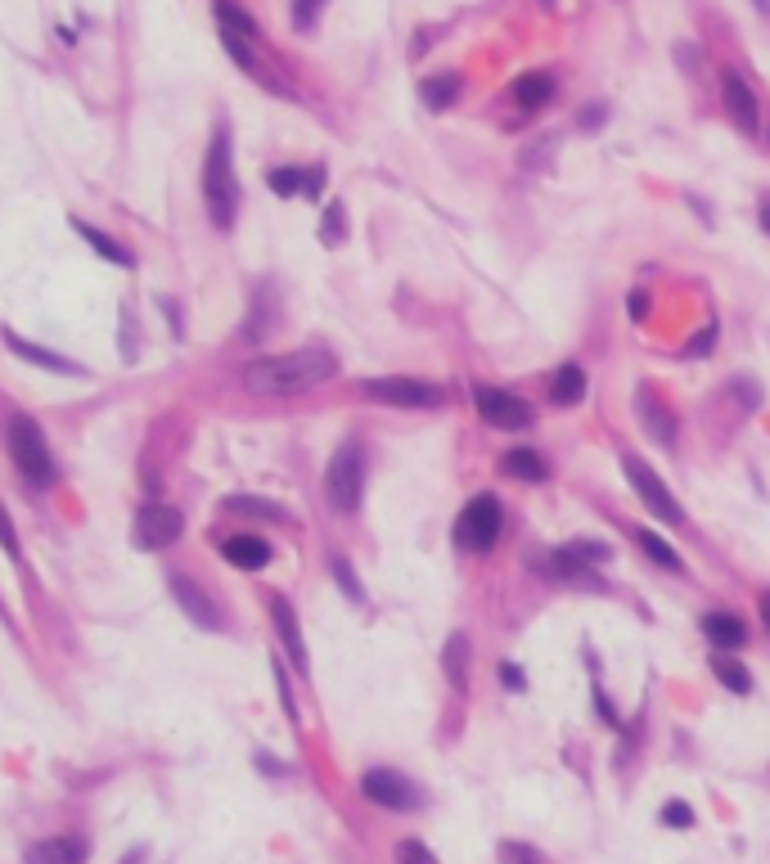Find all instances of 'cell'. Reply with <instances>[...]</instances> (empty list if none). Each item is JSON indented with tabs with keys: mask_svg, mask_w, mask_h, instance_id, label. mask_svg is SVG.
Here are the masks:
<instances>
[{
	"mask_svg": "<svg viewBox=\"0 0 770 864\" xmlns=\"http://www.w3.org/2000/svg\"><path fill=\"white\" fill-rule=\"evenodd\" d=\"M635 545H640L658 567H667V572H685V558H680L658 531H635Z\"/></svg>",
	"mask_w": 770,
	"mask_h": 864,
	"instance_id": "4316f807",
	"label": "cell"
},
{
	"mask_svg": "<svg viewBox=\"0 0 770 864\" xmlns=\"http://www.w3.org/2000/svg\"><path fill=\"white\" fill-rule=\"evenodd\" d=\"M338 374V356L325 347H298L284 351V356H262L244 369L248 392L257 396H298L311 392V387L329 383Z\"/></svg>",
	"mask_w": 770,
	"mask_h": 864,
	"instance_id": "6da1fadb",
	"label": "cell"
},
{
	"mask_svg": "<svg viewBox=\"0 0 770 864\" xmlns=\"http://www.w3.org/2000/svg\"><path fill=\"white\" fill-rule=\"evenodd\" d=\"M631 315L635 320H644V293H631Z\"/></svg>",
	"mask_w": 770,
	"mask_h": 864,
	"instance_id": "7bdbcfd3",
	"label": "cell"
},
{
	"mask_svg": "<svg viewBox=\"0 0 770 864\" xmlns=\"http://www.w3.org/2000/svg\"><path fill=\"white\" fill-rule=\"evenodd\" d=\"M761 225H766V234H770V203L761 207Z\"/></svg>",
	"mask_w": 770,
	"mask_h": 864,
	"instance_id": "ee69618b",
	"label": "cell"
},
{
	"mask_svg": "<svg viewBox=\"0 0 770 864\" xmlns=\"http://www.w3.org/2000/svg\"><path fill=\"white\" fill-rule=\"evenodd\" d=\"M509 95H514V104L523 108V113H541V108L554 99V81L545 77V72H523Z\"/></svg>",
	"mask_w": 770,
	"mask_h": 864,
	"instance_id": "ffe728a7",
	"label": "cell"
},
{
	"mask_svg": "<svg viewBox=\"0 0 770 864\" xmlns=\"http://www.w3.org/2000/svg\"><path fill=\"white\" fill-rule=\"evenodd\" d=\"M721 99H725V113H730V122L739 126L743 135H757V126H761V104H757V95H752V86H748V81H743L734 68L721 72Z\"/></svg>",
	"mask_w": 770,
	"mask_h": 864,
	"instance_id": "8fae6325",
	"label": "cell"
},
{
	"mask_svg": "<svg viewBox=\"0 0 770 864\" xmlns=\"http://www.w3.org/2000/svg\"><path fill=\"white\" fill-rule=\"evenodd\" d=\"M500 473L518 477V482H545V477H550V468H545V459L536 455V450L518 446V450H505V455H500Z\"/></svg>",
	"mask_w": 770,
	"mask_h": 864,
	"instance_id": "7402d4cb",
	"label": "cell"
},
{
	"mask_svg": "<svg viewBox=\"0 0 770 864\" xmlns=\"http://www.w3.org/2000/svg\"><path fill=\"white\" fill-rule=\"evenodd\" d=\"M550 576H559V581H572V585H599V572L586 563V558L577 554V549H554L550 554Z\"/></svg>",
	"mask_w": 770,
	"mask_h": 864,
	"instance_id": "603a6c76",
	"label": "cell"
},
{
	"mask_svg": "<svg viewBox=\"0 0 770 864\" xmlns=\"http://www.w3.org/2000/svg\"><path fill=\"white\" fill-rule=\"evenodd\" d=\"M392 855H397V864H437V855L428 851V846L419 842V837H401L397 851H392Z\"/></svg>",
	"mask_w": 770,
	"mask_h": 864,
	"instance_id": "4dcf8cb0",
	"label": "cell"
},
{
	"mask_svg": "<svg viewBox=\"0 0 770 864\" xmlns=\"http://www.w3.org/2000/svg\"><path fill=\"white\" fill-rule=\"evenodd\" d=\"M370 401L379 405H401V410H433V405L446 401V392L437 383H424V378H406V374H392V378H365L361 387Z\"/></svg>",
	"mask_w": 770,
	"mask_h": 864,
	"instance_id": "8992f818",
	"label": "cell"
},
{
	"mask_svg": "<svg viewBox=\"0 0 770 864\" xmlns=\"http://www.w3.org/2000/svg\"><path fill=\"white\" fill-rule=\"evenodd\" d=\"M230 509H235V513H262V518H275V522L284 518V513H280V509H271L266 500H230Z\"/></svg>",
	"mask_w": 770,
	"mask_h": 864,
	"instance_id": "d590c367",
	"label": "cell"
},
{
	"mask_svg": "<svg viewBox=\"0 0 770 864\" xmlns=\"http://www.w3.org/2000/svg\"><path fill=\"white\" fill-rule=\"evenodd\" d=\"M347 239V212H343V203H329L325 207V221H320V243H343Z\"/></svg>",
	"mask_w": 770,
	"mask_h": 864,
	"instance_id": "f1b7e54d",
	"label": "cell"
},
{
	"mask_svg": "<svg viewBox=\"0 0 770 864\" xmlns=\"http://www.w3.org/2000/svg\"><path fill=\"white\" fill-rule=\"evenodd\" d=\"M0 549L10 558H19V531H14V518H10V509L0 504Z\"/></svg>",
	"mask_w": 770,
	"mask_h": 864,
	"instance_id": "836d02e7",
	"label": "cell"
},
{
	"mask_svg": "<svg viewBox=\"0 0 770 864\" xmlns=\"http://www.w3.org/2000/svg\"><path fill=\"white\" fill-rule=\"evenodd\" d=\"M500 527H505V513H500L496 495H473L460 509V518H455V545L464 554H487L500 540Z\"/></svg>",
	"mask_w": 770,
	"mask_h": 864,
	"instance_id": "5b68a950",
	"label": "cell"
},
{
	"mask_svg": "<svg viewBox=\"0 0 770 864\" xmlns=\"http://www.w3.org/2000/svg\"><path fill=\"white\" fill-rule=\"evenodd\" d=\"M320 189H325V167H307V180H302V194H307V198H320Z\"/></svg>",
	"mask_w": 770,
	"mask_h": 864,
	"instance_id": "8d00e7d4",
	"label": "cell"
},
{
	"mask_svg": "<svg viewBox=\"0 0 770 864\" xmlns=\"http://www.w3.org/2000/svg\"><path fill=\"white\" fill-rule=\"evenodd\" d=\"M473 410L491 423V428H532L536 423V410L523 401V396L505 392V387H473Z\"/></svg>",
	"mask_w": 770,
	"mask_h": 864,
	"instance_id": "52a82bcc",
	"label": "cell"
},
{
	"mask_svg": "<svg viewBox=\"0 0 770 864\" xmlns=\"http://www.w3.org/2000/svg\"><path fill=\"white\" fill-rule=\"evenodd\" d=\"M635 414H640L644 432H649L653 441H662V446H671V441H676V414H671L667 405L649 392V387H640V392H635Z\"/></svg>",
	"mask_w": 770,
	"mask_h": 864,
	"instance_id": "e0dca14e",
	"label": "cell"
},
{
	"mask_svg": "<svg viewBox=\"0 0 770 864\" xmlns=\"http://www.w3.org/2000/svg\"><path fill=\"white\" fill-rule=\"evenodd\" d=\"M599 122H604V104H595V108H586V113H581V126H586V131H595Z\"/></svg>",
	"mask_w": 770,
	"mask_h": 864,
	"instance_id": "ab89813d",
	"label": "cell"
},
{
	"mask_svg": "<svg viewBox=\"0 0 770 864\" xmlns=\"http://www.w3.org/2000/svg\"><path fill=\"white\" fill-rule=\"evenodd\" d=\"M5 347L14 351V356H23L28 365H37V369H50V374H86L82 365H73L68 356H59V351H50V347H41V342H28V338H19L14 329H5Z\"/></svg>",
	"mask_w": 770,
	"mask_h": 864,
	"instance_id": "2e32d148",
	"label": "cell"
},
{
	"mask_svg": "<svg viewBox=\"0 0 770 864\" xmlns=\"http://www.w3.org/2000/svg\"><path fill=\"white\" fill-rule=\"evenodd\" d=\"M91 842L86 837H41L23 851V864H86Z\"/></svg>",
	"mask_w": 770,
	"mask_h": 864,
	"instance_id": "4fadbf2b",
	"label": "cell"
},
{
	"mask_svg": "<svg viewBox=\"0 0 770 864\" xmlns=\"http://www.w3.org/2000/svg\"><path fill=\"white\" fill-rule=\"evenodd\" d=\"M622 468H626V477H631V486H635V495L644 500V509L653 513V518H662L667 527H676L685 513H680V504H676V495L662 486V477L653 473L644 459H635V455H622Z\"/></svg>",
	"mask_w": 770,
	"mask_h": 864,
	"instance_id": "ba28073f",
	"label": "cell"
},
{
	"mask_svg": "<svg viewBox=\"0 0 770 864\" xmlns=\"http://www.w3.org/2000/svg\"><path fill=\"white\" fill-rule=\"evenodd\" d=\"M500 680H505V689H514V693H518V689H523V680H527V675L518 671L514 662H505V666H500Z\"/></svg>",
	"mask_w": 770,
	"mask_h": 864,
	"instance_id": "74e56055",
	"label": "cell"
},
{
	"mask_svg": "<svg viewBox=\"0 0 770 864\" xmlns=\"http://www.w3.org/2000/svg\"><path fill=\"white\" fill-rule=\"evenodd\" d=\"M500 864H545L532 842H500Z\"/></svg>",
	"mask_w": 770,
	"mask_h": 864,
	"instance_id": "f546056e",
	"label": "cell"
},
{
	"mask_svg": "<svg viewBox=\"0 0 770 864\" xmlns=\"http://www.w3.org/2000/svg\"><path fill=\"white\" fill-rule=\"evenodd\" d=\"M757 9H761V14H770V0H757Z\"/></svg>",
	"mask_w": 770,
	"mask_h": 864,
	"instance_id": "f6af8a7d",
	"label": "cell"
},
{
	"mask_svg": "<svg viewBox=\"0 0 770 864\" xmlns=\"http://www.w3.org/2000/svg\"><path fill=\"white\" fill-rule=\"evenodd\" d=\"M271 621H275V635H280L289 662L307 675V639H302V626H298V612H293V603L280 599V594H271Z\"/></svg>",
	"mask_w": 770,
	"mask_h": 864,
	"instance_id": "5bb4252c",
	"label": "cell"
},
{
	"mask_svg": "<svg viewBox=\"0 0 770 864\" xmlns=\"http://www.w3.org/2000/svg\"><path fill=\"white\" fill-rule=\"evenodd\" d=\"M365 495V450L361 441H343L329 455L325 468V500L334 504V513H356Z\"/></svg>",
	"mask_w": 770,
	"mask_h": 864,
	"instance_id": "277c9868",
	"label": "cell"
},
{
	"mask_svg": "<svg viewBox=\"0 0 770 864\" xmlns=\"http://www.w3.org/2000/svg\"><path fill=\"white\" fill-rule=\"evenodd\" d=\"M595 702H599V711H604V720H608V725H613V729L622 725V716H617V711H613V702H608V698H604V693H599V689H595Z\"/></svg>",
	"mask_w": 770,
	"mask_h": 864,
	"instance_id": "f35d334b",
	"label": "cell"
},
{
	"mask_svg": "<svg viewBox=\"0 0 770 864\" xmlns=\"http://www.w3.org/2000/svg\"><path fill=\"white\" fill-rule=\"evenodd\" d=\"M703 635L712 639V648H725V653H730V648H739L743 639H748V626H743L739 617H734V612H707L703 617Z\"/></svg>",
	"mask_w": 770,
	"mask_h": 864,
	"instance_id": "44dd1931",
	"label": "cell"
},
{
	"mask_svg": "<svg viewBox=\"0 0 770 864\" xmlns=\"http://www.w3.org/2000/svg\"><path fill=\"white\" fill-rule=\"evenodd\" d=\"M302 180H307V171L302 167H275L271 176H266V185H271V194L293 198V194H302Z\"/></svg>",
	"mask_w": 770,
	"mask_h": 864,
	"instance_id": "83f0119b",
	"label": "cell"
},
{
	"mask_svg": "<svg viewBox=\"0 0 770 864\" xmlns=\"http://www.w3.org/2000/svg\"><path fill=\"white\" fill-rule=\"evenodd\" d=\"M181 527H185L181 509H172V504H140L131 536H136V549H167L181 536Z\"/></svg>",
	"mask_w": 770,
	"mask_h": 864,
	"instance_id": "30bf717a",
	"label": "cell"
},
{
	"mask_svg": "<svg viewBox=\"0 0 770 864\" xmlns=\"http://www.w3.org/2000/svg\"><path fill=\"white\" fill-rule=\"evenodd\" d=\"M167 590H172L176 608H181L185 617L194 621V626H203V630H221V612H217V603H212V594L203 590L199 581H190V576L176 572L172 581H167Z\"/></svg>",
	"mask_w": 770,
	"mask_h": 864,
	"instance_id": "7c38bea8",
	"label": "cell"
},
{
	"mask_svg": "<svg viewBox=\"0 0 770 864\" xmlns=\"http://www.w3.org/2000/svg\"><path fill=\"white\" fill-rule=\"evenodd\" d=\"M361 792L383 810H415L419 806V788L401 770H388V765L365 770L361 774Z\"/></svg>",
	"mask_w": 770,
	"mask_h": 864,
	"instance_id": "9c48e42d",
	"label": "cell"
},
{
	"mask_svg": "<svg viewBox=\"0 0 770 864\" xmlns=\"http://www.w3.org/2000/svg\"><path fill=\"white\" fill-rule=\"evenodd\" d=\"M320 9H325V0H293V27H298V32H311Z\"/></svg>",
	"mask_w": 770,
	"mask_h": 864,
	"instance_id": "d6a6232c",
	"label": "cell"
},
{
	"mask_svg": "<svg viewBox=\"0 0 770 864\" xmlns=\"http://www.w3.org/2000/svg\"><path fill=\"white\" fill-rule=\"evenodd\" d=\"M469 635L464 630H455L451 639H446V648H442V671H446V684H451L455 693H464L469 689Z\"/></svg>",
	"mask_w": 770,
	"mask_h": 864,
	"instance_id": "d6986e66",
	"label": "cell"
},
{
	"mask_svg": "<svg viewBox=\"0 0 770 864\" xmlns=\"http://www.w3.org/2000/svg\"><path fill=\"white\" fill-rule=\"evenodd\" d=\"M550 392H554V401H559V405H577L581 396H586V374H581V365H572V360H568V365L554 369V387H550Z\"/></svg>",
	"mask_w": 770,
	"mask_h": 864,
	"instance_id": "484cf974",
	"label": "cell"
},
{
	"mask_svg": "<svg viewBox=\"0 0 770 864\" xmlns=\"http://www.w3.org/2000/svg\"><path fill=\"white\" fill-rule=\"evenodd\" d=\"M221 558L230 567H239V572H262L271 563V545L262 536H253V531H235V536L221 540Z\"/></svg>",
	"mask_w": 770,
	"mask_h": 864,
	"instance_id": "9a60e30c",
	"label": "cell"
},
{
	"mask_svg": "<svg viewBox=\"0 0 770 864\" xmlns=\"http://www.w3.org/2000/svg\"><path fill=\"white\" fill-rule=\"evenodd\" d=\"M712 675L725 684L730 693H752V675H748V666L739 662V657H730L725 648H716L712 653Z\"/></svg>",
	"mask_w": 770,
	"mask_h": 864,
	"instance_id": "cb8c5ba5",
	"label": "cell"
},
{
	"mask_svg": "<svg viewBox=\"0 0 770 864\" xmlns=\"http://www.w3.org/2000/svg\"><path fill=\"white\" fill-rule=\"evenodd\" d=\"M419 99H424L433 113H442V108H451L455 99H460V77H455V72H437V77H428L424 86H419Z\"/></svg>",
	"mask_w": 770,
	"mask_h": 864,
	"instance_id": "d4e9b609",
	"label": "cell"
},
{
	"mask_svg": "<svg viewBox=\"0 0 770 864\" xmlns=\"http://www.w3.org/2000/svg\"><path fill=\"white\" fill-rule=\"evenodd\" d=\"M68 225H73V230H77V234H82V239H86V243H91V252H95V257H104V261H113V266H122V270H131V266H136V257H131V252H127V248H122V243H118V239H113V234H104V230H95V225H91V221H82V216H73V221H68Z\"/></svg>",
	"mask_w": 770,
	"mask_h": 864,
	"instance_id": "ac0fdd59",
	"label": "cell"
},
{
	"mask_svg": "<svg viewBox=\"0 0 770 864\" xmlns=\"http://www.w3.org/2000/svg\"><path fill=\"white\" fill-rule=\"evenodd\" d=\"M662 824L667 828H689L694 824V810H689L685 801H667V806H662Z\"/></svg>",
	"mask_w": 770,
	"mask_h": 864,
	"instance_id": "e575fe53",
	"label": "cell"
},
{
	"mask_svg": "<svg viewBox=\"0 0 770 864\" xmlns=\"http://www.w3.org/2000/svg\"><path fill=\"white\" fill-rule=\"evenodd\" d=\"M739 392H743V405H748V410H757V401H761V396H757V383H748V378H743Z\"/></svg>",
	"mask_w": 770,
	"mask_h": 864,
	"instance_id": "60d3db41",
	"label": "cell"
},
{
	"mask_svg": "<svg viewBox=\"0 0 770 864\" xmlns=\"http://www.w3.org/2000/svg\"><path fill=\"white\" fill-rule=\"evenodd\" d=\"M10 459L19 468V477L32 486V491H46L55 486L59 468H55V455H50V441L41 432V423L32 414H14L10 419Z\"/></svg>",
	"mask_w": 770,
	"mask_h": 864,
	"instance_id": "3957f363",
	"label": "cell"
},
{
	"mask_svg": "<svg viewBox=\"0 0 770 864\" xmlns=\"http://www.w3.org/2000/svg\"><path fill=\"white\" fill-rule=\"evenodd\" d=\"M203 207H208L217 230H235L239 216V180H235V149H230V126L221 122L203 153Z\"/></svg>",
	"mask_w": 770,
	"mask_h": 864,
	"instance_id": "7a4b0ae2",
	"label": "cell"
},
{
	"mask_svg": "<svg viewBox=\"0 0 770 864\" xmlns=\"http://www.w3.org/2000/svg\"><path fill=\"white\" fill-rule=\"evenodd\" d=\"M334 581L343 585V594L352 603H365V590H361V581H356V572H352V563H347V558H334Z\"/></svg>",
	"mask_w": 770,
	"mask_h": 864,
	"instance_id": "1f68e13d",
	"label": "cell"
},
{
	"mask_svg": "<svg viewBox=\"0 0 770 864\" xmlns=\"http://www.w3.org/2000/svg\"><path fill=\"white\" fill-rule=\"evenodd\" d=\"M757 612H761V626L770 630V590H761V599H757Z\"/></svg>",
	"mask_w": 770,
	"mask_h": 864,
	"instance_id": "b9f144b4",
	"label": "cell"
}]
</instances>
